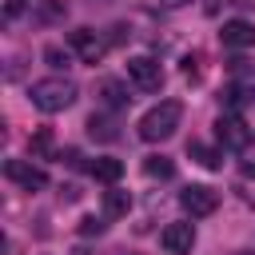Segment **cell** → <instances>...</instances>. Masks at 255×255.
<instances>
[{"label":"cell","instance_id":"cell-17","mask_svg":"<svg viewBox=\"0 0 255 255\" xmlns=\"http://www.w3.org/2000/svg\"><path fill=\"white\" fill-rule=\"evenodd\" d=\"M68 52H72V48H60V44H48V48H44V60H48L52 68H68Z\"/></svg>","mask_w":255,"mask_h":255},{"label":"cell","instance_id":"cell-7","mask_svg":"<svg viewBox=\"0 0 255 255\" xmlns=\"http://www.w3.org/2000/svg\"><path fill=\"white\" fill-rule=\"evenodd\" d=\"M68 48H72L84 64H100L104 52H108V40H104L100 32H92V28H76V32L68 36Z\"/></svg>","mask_w":255,"mask_h":255},{"label":"cell","instance_id":"cell-11","mask_svg":"<svg viewBox=\"0 0 255 255\" xmlns=\"http://www.w3.org/2000/svg\"><path fill=\"white\" fill-rule=\"evenodd\" d=\"M88 171H92L100 183H108V187H112V183H120L124 163H120V159H112V155H100V159H92V167H88Z\"/></svg>","mask_w":255,"mask_h":255},{"label":"cell","instance_id":"cell-6","mask_svg":"<svg viewBox=\"0 0 255 255\" xmlns=\"http://www.w3.org/2000/svg\"><path fill=\"white\" fill-rule=\"evenodd\" d=\"M4 175H8L16 187H24V191L48 187V171H44L40 163H32V159H8V163H4Z\"/></svg>","mask_w":255,"mask_h":255},{"label":"cell","instance_id":"cell-10","mask_svg":"<svg viewBox=\"0 0 255 255\" xmlns=\"http://www.w3.org/2000/svg\"><path fill=\"white\" fill-rule=\"evenodd\" d=\"M187 155H191L199 167H207V171H219V167H223V151H215V147H207V143H199V139L187 143Z\"/></svg>","mask_w":255,"mask_h":255},{"label":"cell","instance_id":"cell-12","mask_svg":"<svg viewBox=\"0 0 255 255\" xmlns=\"http://www.w3.org/2000/svg\"><path fill=\"white\" fill-rule=\"evenodd\" d=\"M128 207H131V195L112 183V187L104 191V215H108V219H120V215H128Z\"/></svg>","mask_w":255,"mask_h":255},{"label":"cell","instance_id":"cell-1","mask_svg":"<svg viewBox=\"0 0 255 255\" xmlns=\"http://www.w3.org/2000/svg\"><path fill=\"white\" fill-rule=\"evenodd\" d=\"M179 120H183V104H179V100H163V104H155L151 112H143V120H139V139H143V143H163V139L175 135Z\"/></svg>","mask_w":255,"mask_h":255},{"label":"cell","instance_id":"cell-14","mask_svg":"<svg viewBox=\"0 0 255 255\" xmlns=\"http://www.w3.org/2000/svg\"><path fill=\"white\" fill-rule=\"evenodd\" d=\"M116 128H120V124H116V116H96V112L88 116V131H92V139H104V143H112V139L120 135Z\"/></svg>","mask_w":255,"mask_h":255},{"label":"cell","instance_id":"cell-2","mask_svg":"<svg viewBox=\"0 0 255 255\" xmlns=\"http://www.w3.org/2000/svg\"><path fill=\"white\" fill-rule=\"evenodd\" d=\"M28 96H32V104L40 108V112H64V108H72L76 104V96H80V88L68 80V76H48V80H36L32 88H28Z\"/></svg>","mask_w":255,"mask_h":255},{"label":"cell","instance_id":"cell-13","mask_svg":"<svg viewBox=\"0 0 255 255\" xmlns=\"http://www.w3.org/2000/svg\"><path fill=\"white\" fill-rule=\"evenodd\" d=\"M100 96H104V104L112 108V112H120V108H128V88L120 84V80H100Z\"/></svg>","mask_w":255,"mask_h":255},{"label":"cell","instance_id":"cell-21","mask_svg":"<svg viewBox=\"0 0 255 255\" xmlns=\"http://www.w3.org/2000/svg\"><path fill=\"white\" fill-rule=\"evenodd\" d=\"M239 255H251V251H239Z\"/></svg>","mask_w":255,"mask_h":255},{"label":"cell","instance_id":"cell-3","mask_svg":"<svg viewBox=\"0 0 255 255\" xmlns=\"http://www.w3.org/2000/svg\"><path fill=\"white\" fill-rule=\"evenodd\" d=\"M215 139H219L223 151H243V147L251 143V128L243 124L239 112H223V116L215 120Z\"/></svg>","mask_w":255,"mask_h":255},{"label":"cell","instance_id":"cell-4","mask_svg":"<svg viewBox=\"0 0 255 255\" xmlns=\"http://www.w3.org/2000/svg\"><path fill=\"white\" fill-rule=\"evenodd\" d=\"M179 207H183L191 219L215 215V207H219V191H215V187H207V183H187V187L179 191Z\"/></svg>","mask_w":255,"mask_h":255},{"label":"cell","instance_id":"cell-16","mask_svg":"<svg viewBox=\"0 0 255 255\" xmlns=\"http://www.w3.org/2000/svg\"><path fill=\"white\" fill-rule=\"evenodd\" d=\"M143 171H147L151 179H171V175H175V163H171L167 155H147V159H143Z\"/></svg>","mask_w":255,"mask_h":255},{"label":"cell","instance_id":"cell-5","mask_svg":"<svg viewBox=\"0 0 255 255\" xmlns=\"http://www.w3.org/2000/svg\"><path fill=\"white\" fill-rule=\"evenodd\" d=\"M128 80H131L139 92H159V88H163V68H159L151 56H131V60H128Z\"/></svg>","mask_w":255,"mask_h":255},{"label":"cell","instance_id":"cell-8","mask_svg":"<svg viewBox=\"0 0 255 255\" xmlns=\"http://www.w3.org/2000/svg\"><path fill=\"white\" fill-rule=\"evenodd\" d=\"M159 243H163L167 255H187V251L195 247V227H191V223H167V227L159 231Z\"/></svg>","mask_w":255,"mask_h":255},{"label":"cell","instance_id":"cell-15","mask_svg":"<svg viewBox=\"0 0 255 255\" xmlns=\"http://www.w3.org/2000/svg\"><path fill=\"white\" fill-rule=\"evenodd\" d=\"M52 147H56V139H52V128H40V131L28 139V151H32V159H48V155H52Z\"/></svg>","mask_w":255,"mask_h":255},{"label":"cell","instance_id":"cell-20","mask_svg":"<svg viewBox=\"0 0 255 255\" xmlns=\"http://www.w3.org/2000/svg\"><path fill=\"white\" fill-rule=\"evenodd\" d=\"M163 8H183V4H191V0H159Z\"/></svg>","mask_w":255,"mask_h":255},{"label":"cell","instance_id":"cell-9","mask_svg":"<svg viewBox=\"0 0 255 255\" xmlns=\"http://www.w3.org/2000/svg\"><path fill=\"white\" fill-rule=\"evenodd\" d=\"M223 48H255V24L251 20H227L219 28Z\"/></svg>","mask_w":255,"mask_h":255},{"label":"cell","instance_id":"cell-18","mask_svg":"<svg viewBox=\"0 0 255 255\" xmlns=\"http://www.w3.org/2000/svg\"><path fill=\"white\" fill-rule=\"evenodd\" d=\"M56 16H64V4L60 0H44L40 4V20H56Z\"/></svg>","mask_w":255,"mask_h":255},{"label":"cell","instance_id":"cell-19","mask_svg":"<svg viewBox=\"0 0 255 255\" xmlns=\"http://www.w3.org/2000/svg\"><path fill=\"white\" fill-rule=\"evenodd\" d=\"M100 231H104V223H100L96 215H84V219H80V235H100Z\"/></svg>","mask_w":255,"mask_h":255}]
</instances>
